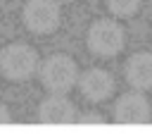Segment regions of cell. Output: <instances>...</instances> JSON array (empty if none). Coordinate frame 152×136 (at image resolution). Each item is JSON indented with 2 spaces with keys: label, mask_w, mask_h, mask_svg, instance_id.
I'll return each instance as SVG.
<instances>
[{
  "label": "cell",
  "mask_w": 152,
  "mask_h": 136,
  "mask_svg": "<svg viewBox=\"0 0 152 136\" xmlns=\"http://www.w3.org/2000/svg\"><path fill=\"white\" fill-rule=\"evenodd\" d=\"M126 81L135 91H150L152 88V52H135L126 62Z\"/></svg>",
  "instance_id": "8"
},
{
  "label": "cell",
  "mask_w": 152,
  "mask_h": 136,
  "mask_svg": "<svg viewBox=\"0 0 152 136\" xmlns=\"http://www.w3.org/2000/svg\"><path fill=\"white\" fill-rule=\"evenodd\" d=\"M0 124H10V110L0 103Z\"/></svg>",
  "instance_id": "11"
},
{
  "label": "cell",
  "mask_w": 152,
  "mask_h": 136,
  "mask_svg": "<svg viewBox=\"0 0 152 136\" xmlns=\"http://www.w3.org/2000/svg\"><path fill=\"white\" fill-rule=\"evenodd\" d=\"M38 55L26 43H10L0 50V72L12 81H26L38 72Z\"/></svg>",
  "instance_id": "2"
},
{
  "label": "cell",
  "mask_w": 152,
  "mask_h": 136,
  "mask_svg": "<svg viewBox=\"0 0 152 136\" xmlns=\"http://www.w3.org/2000/svg\"><path fill=\"white\" fill-rule=\"evenodd\" d=\"M86 43H88L93 55H97V57H114V55H119L124 50L126 33H124V29L114 19H97L88 29Z\"/></svg>",
  "instance_id": "3"
},
{
  "label": "cell",
  "mask_w": 152,
  "mask_h": 136,
  "mask_svg": "<svg viewBox=\"0 0 152 136\" xmlns=\"http://www.w3.org/2000/svg\"><path fill=\"white\" fill-rule=\"evenodd\" d=\"M57 2H71V0H57Z\"/></svg>",
  "instance_id": "12"
},
{
  "label": "cell",
  "mask_w": 152,
  "mask_h": 136,
  "mask_svg": "<svg viewBox=\"0 0 152 136\" xmlns=\"http://www.w3.org/2000/svg\"><path fill=\"white\" fill-rule=\"evenodd\" d=\"M38 74H40V81L43 86L50 91V93H66L76 86L78 81V69H76V62L69 57V55H62V52H55L50 57H45L40 64H38Z\"/></svg>",
  "instance_id": "1"
},
{
  "label": "cell",
  "mask_w": 152,
  "mask_h": 136,
  "mask_svg": "<svg viewBox=\"0 0 152 136\" xmlns=\"http://www.w3.org/2000/svg\"><path fill=\"white\" fill-rule=\"evenodd\" d=\"M78 122H81V124H102L104 119H102V115H97V112H83V115L78 117Z\"/></svg>",
  "instance_id": "10"
},
{
  "label": "cell",
  "mask_w": 152,
  "mask_h": 136,
  "mask_svg": "<svg viewBox=\"0 0 152 136\" xmlns=\"http://www.w3.org/2000/svg\"><path fill=\"white\" fill-rule=\"evenodd\" d=\"M150 117H152L150 100L138 91L124 93L114 103V119L119 124H147Z\"/></svg>",
  "instance_id": "5"
},
{
  "label": "cell",
  "mask_w": 152,
  "mask_h": 136,
  "mask_svg": "<svg viewBox=\"0 0 152 136\" xmlns=\"http://www.w3.org/2000/svg\"><path fill=\"white\" fill-rule=\"evenodd\" d=\"M140 7V0H107V10L114 17H133Z\"/></svg>",
  "instance_id": "9"
},
{
  "label": "cell",
  "mask_w": 152,
  "mask_h": 136,
  "mask_svg": "<svg viewBox=\"0 0 152 136\" xmlns=\"http://www.w3.org/2000/svg\"><path fill=\"white\" fill-rule=\"evenodd\" d=\"M38 119L43 124H71L76 119V107L64 93H50L38 107Z\"/></svg>",
  "instance_id": "7"
},
{
  "label": "cell",
  "mask_w": 152,
  "mask_h": 136,
  "mask_svg": "<svg viewBox=\"0 0 152 136\" xmlns=\"http://www.w3.org/2000/svg\"><path fill=\"white\" fill-rule=\"evenodd\" d=\"M24 26L38 36L52 33L59 26V5L57 0H28L21 10Z\"/></svg>",
  "instance_id": "4"
},
{
  "label": "cell",
  "mask_w": 152,
  "mask_h": 136,
  "mask_svg": "<svg viewBox=\"0 0 152 136\" xmlns=\"http://www.w3.org/2000/svg\"><path fill=\"white\" fill-rule=\"evenodd\" d=\"M78 88L83 93V98L93 100V103H102L107 100L112 93H114V76L100 67H93V69H86L81 76H78Z\"/></svg>",
  "instance_id": "6"
}]
</instances>
